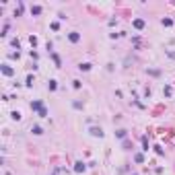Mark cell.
Returning <instances> with one entry per match:
<instances>
[{"label": "cell", "instance_id": "cell-1", "mask_svg": "<svg viewBox=\"0 0 175 175\" xmlns=\"http://www.w3.org/2000/svg\"><path fill=\"white\" fill-rule=\"evenodd\" d=\"M31 109H35V111H41V109H43V103H41V101H33V103H31Z\"/></svg>", "mask_w": 175, "mask_h": 175}, {"label": "cell", "instance_id": "cell-2", "mask_svg": "<svg viewBox=\"0 0 175 175\" xmlns=\"http://www.w3.org/2000/svg\"><path fill=\"white\" fill-rule=\"evenodd\" d=\"M68 39H70V41H72V43H76V41H78V39H80V35H78V33H76V31H72V33H70V35H68Z\"/></svg>", "mask_w": 175, "mask_h": 175}, {"label": "cell", "instance_id": "cell-3", "mask_svg": "<svg viewBox=\"0 0 175 175\" xmlns=\"http://www.w3.org/2000/svg\"><path fill=\"white\" fill-rule=\"evenodd\" d=\"M2 72H4L6 76H13V74H15V70H13L11 66H2Z\"/></svg>", "mask_w": 175, "mask_h": 175}, {"label": "cell", "instance_id": "cell-4", "mask_svg": "<svg viewBox=\"0 0 175 175\" xmlns=\"http://www.w3.org/2000/svg\"><path fill=\"white\" fill-rule=\"evenodd\" d=\"M91 134H93V136H99V138H101V136H103V130H101V128H91Z\"/></svg>", "mask_w": 175, "mask_h": 175}, {"label": "cell", "instance_id": "cell-5", "mask_svg": "<svg viewBox=\"0 0 175 175\" xmlns=\"http://www.w3.org/2000/svg\"><path fill=\"white\" fill-rule=\"evenodd\" d=\"M134 27H136V29H144V21H142V19H136V21H134Z\"/></svg>", "mask_w": 175, "mask_h": 175}, {"label": "cell", "instance_id": "cell-6", "mask_svg": "<svg viewBox=\"0 0 175 175\" xmlns=\"http://www.w3.org/2000/svg\"><path fill=\"white\" fill-rule=\"evenodd\" d=\"M74 171H76V173H80V171H84V165H82V163L78 161V163L74 165Z\"/></svg>", "mask_w": 175, "mask_h": 175}, {"label": "cell", "instance_id": "cell-7", "mask_svg": "<svg viewBox=\"0 0 175 175\" xmlns=\"http://www.w3.org/2000/svg\"><path fill=\"white\" fill-rule=\"evenodd\" d=\"M31 13H33V15H39V13H41V6H31Z\"/></svg>", "mask_w": 175, "mask_h": 175}, {"label": "cell", "instance_id": "cell-8", "mask_svg": "<svg viewBox=\"0 0 175 175\" xmlns=\"http://www.w3.org/2000/svg\"><path fill=\"white\" fill-rule=\"evenodd\" d=\"M31 132H33V134H43V130H41L39 126H33V130H31Z\"/></svg>", "mask_w": 175, "mask_h": 175}, {"label": "cell", "instance_id": "cell-9", "mask_svg": "<svg viewBox=\"0 0 175 175\" xmlns=\"http://www.w3.org/2000/svg\"><path fill=\"white\" fill-rule=\"evenodd\" d=\"M89 68H91V64H89V62H84V64H80V70H89Z\"/></svg>", "mask_w": 175, "mask_h": 175}, {"label": "cell", "instance_id": "cell-10", "mask_svg": "<svg viewBox=\"0 0 175 175\" xmlns=\"http://www.w3.org/2000/svg\"><path fill=\"white\" fill-rule=\"evenodd\" d=\"M163 93H165V95H167V97H169V95H171V93H173V89H171V86H165V91H163Z\"/></svg>", "mask_w": 175, "mask_h": 175}, {"label": "cell", "instance_id": "cell-11", "mask_svg": "<svg viewBox=\"0 0 175 175\" xmlns=\"http://www.w3.org/2000/svg\"><path fill=\"white\" fill-rule=\"evenodd\" d=\"M118 138H126V130H118Z\"/></svg>", "mask_w": 175, "mask_h": 175}, {"label": "cell", "instance_id": "cell-12", "mask_svg": "<svg viewBox=\"0 0 175 175\" xmlns=\"http://www.w3.org/2000/svg\"><path fill=\"white\" fill-rule=\"evenodd\" d=\"M134 159H136V163H142V161H144V157H142V154H140V152H138V154H136V157H134Z\"/></svg>", "mask_w": 175, "mask_h": 175}, {"label": "cell", "instance_id": "cell-13", "mask_svg": "<svg viewBox=\"0 0 175 175\" xmlns=\"http://www.w3.org/2000/svg\"><path fill=\"white\" fill-rule=\"evenodd\" d=\"M163 25H167V27H169V25H173V21H171V19H163Z\"/></svg>", "mask_w": 175, "mask_h": 175}, {"label": "cell", "instance_id": "cell-14", "mask_svg": "<svg viewBox=\"0 0 175 175\" xmlns=\"http://www.w3.org/2000/svg\"><path fill=\"white\" fill-rule=\"evenodd\" d=\"M37 113H39V118H45V115H47V111H45V107H43L41 111H37Z\"/></svg>", "mask_w": 175, "mask_h": 175}, {"label": "cell", "instance_id": "cell-15", "mask_svg": "<svg viewBox=\"0 0 175 175\" xmlns=\"http://www.w3.org/2000/svg\"><path fill=\"white\" fill-rule=\"evenodd\" d=\"M13 120H21V113L19 111H13Z\"/></svg>", "mask_w": 175, "mask_h": 175}, {"label": "cell", "instance_id": "cell-16", "mask_svg": "<svg viewBox=\"0 0 175 175\" xmlns=\"http://www.w3.org/2000/svg\"><path fill=\"white\" fill-rule=\"evenodd\" d=\"M54 175H56V173H54Z\"/></svg>", "mask_w": 175, "mask_h": 175}]
</instances>
